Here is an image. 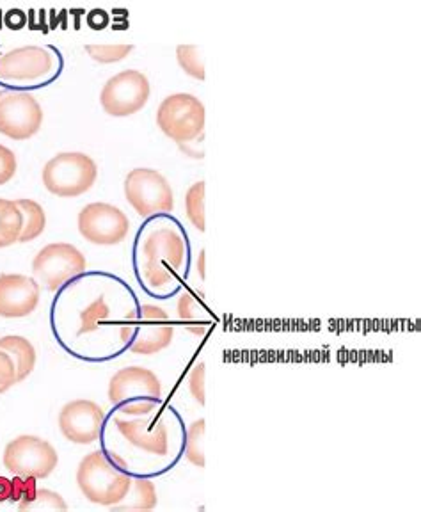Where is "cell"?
<instances>
[{
	"label": "cell",
	"instance_id": "cell-1",
	"mask_svg": "<svg viewBox=\"0 0 421 512\" xmlns=\"http://www.w3.org/2000/svg\"><path fill=\"white\" fill-rule=\"evenodd\" d=\"M185 240L173 226H157L146 233L141 244V271L148 287L167 290L175 285L185 264Z\"/></svg>",
	"mask_w": 421,
	"mask_h": 512
},
{
	"label": "cell",
	"instance_id": "cell-2",
	"mask_svg": "<svg viewBox=\"0 0 421 512\" xmlns=\"http://www.w3.org/2000/svg\"><path fill=\"white\" fill-rule=\"evenodd\" d=\"M125 464L116 463L102 450L91 452L84 457L77 470V484L82 495L93 504L114 507L130 489L132 477L123 472Z\"/></svg>",
	"mask_w": 421,
	"mask_h": 512
},
{
	"label": "cell",
	"instance_id": "cell-3",
	"mask_svg": "<svg viewBox=\"0 0 421 512\" xmlns=\"http://www.w3.org/2000/svg\"><path fill=\"white\" fill-rule=\"evenodd\" d=\"M109 400L121 416L151 415L162 402V384L148 368H121L111 377Z\"/></svg>",
	"mask_w": 421,
	"mask_h": 512
},
{
	"label": "cell",
	"instance_id": "cell-4",
	"mask_svg": "<svg viewBox=\"0 0 421 512\" xmlns=\"http://www.w3.org/2000/svg\"><path fill=\"white\" fill-rule=\"evenodd\" d=\"M98 178V166L86 153H59L43 168V184L59 198H75L88 192Z\"/></svg>",
	"mask_w": 421,
	"mask_h": 512
},
{
	"label": "cell",
	"instance_id": "cell-5",
	"mask_svg": "<svg viewBox=\"0 0 421 512\" xmlns=\"http://www.w3.org/2000/svg\"><path fill=\"white\" fill-rule=\"evenodd\" d=\"M205 105L189 93H176L162 100L157 111V125L176 143H191L203 134Z\"/></svg>",
	"mask_w": 421,
	"mask_h": 512
},
{
	"label": "cell",
	"instance_id": "cell-6",
	"mask_svg": "<svg viewBox=\"0 0 421 512\" xmlns=\"http://www.w3.org/2000/svg\"><path fill=\"white\" fill-rule=\"evenodd\" d=\"M175 326L166 310L144 304L134 319L121 331L123 342H130V351L143 356L164 351L173 342Z\"/></svg>",
	"mask_w": 421,
	"mask_h": 512
},
{
	"label": "cell",
	"instance_id": "cell-7",
	"mask_svg": "<svg viewBox=\"0 0 421 512\" xmlns=\"http://www.w3.org/2000/svg\"><path fill=\"white\" fill-rule=\"evenodd\" d=\"M88 262L86 256L79 249L66 244V242H54L41 249L32 262L34 278L40 283V287L48 292H56L63 287L66 281L73 280L86 271Z\"/></svg>",
	"mask_w": 421,
	"mask_h": 512
},
{
	"label": "cell",
	"instance_id": "cell-8",
	"mask_svg": "<svg viewBox=\"0 0 421 512\" xmlns=\"http://www.w3.org/2000/svg\"><path fill=\"white\" fill-rule=\"evenodd\" d=\"M125 196L137 214L150 217L160 212H173L175 194L166 176L150 168H137L125 178Z\"/></svg>",
	"mask_w": 421,
	"mask_h": 512
},
{
	"label": "cell",
	"instance_id": "cell-9",
	"mask_svg": "<svg viewBox=\"0 0 421 512\" xmlns=\"http://www.w3.org/2000/svg\"><path fill=\"white\" fill-rule=\"evenodd\" d=\"M59 463L56 448L38 436H18L4 450V466L13 475L47 479Z\"/></svg>",
	"mask_w": 421,
	"mask_h": 512
},
{
	"label": "cell",
	"instance_id": "cell-10",
	"mask_svg": "<svg viewBox=\"0 0 421 512\" xmlns=\"http://www.w3.org/2000/svg\"><path fill=\"white\" fill-rule=\"evenodd\" d=\"M150 91V80L143 72L125 70L105 82L100 104L109 116L127 118L148 104Z\"/></svg>",
	"mask_w": 421,
	"mask_h": 512
},
{
	"label": "cell",
	"instance_id": "cell-11",
	"mask_svg": "<svg viewBox=\"0 0 421 512\" xmlns=\"http://www.w3.org/2000/svg\"><path fill=\"white\" fill-rule=\"evenodd\" d=\"M43 125L40 102L25 91H0V134L25 141L36 136Z\"/></svg>",
	"mask_w": 421,
	"mask_h": 512
},
{
	"label": "cell",
	"instance_id": "cell-12",
	"mask_svg": "<svg viewBox=\"0 0 421 512\" xmlns=\"http://www.w3.org/2000/svg\"><path fill=\"white\" fill-rule=\"evenodd\" d=\"M130 221L111 203H91L80 210L79 232L96 246H116L127 237Z\"/></svg>",
	"mask_w": 421,
	"mask_h": 512
},
{
	"label": "cell",
	"instance_id": "cell-13",
	"mask_svg": "<svg viewBox=\"0 0 421 512\" xmlns=\"http://www.w3.org/2000/svg\"><path fill=\"white\" fill-rule=\"evenodd\" d=\"M104 416V409L93 400H72L59 413V427L66 440L89 445L100 438Z\"/></svg>",
	"mask_w": 421,
	"mask_h": 512
},
{
	"label": "cell",
	"instance_id": "cell-14",
	"mask_svg": "<svg viewBox=\"0 0 421 512\" xmlns=\"http://www.w3.org/2000/svg\"><path fill=\"white\" fill-rule=\"evenodd\" d=\"M54 68V56L47 48L20 47L0 56V80L6 82H36L45 79Z\"/></svg>",
	"mask_w": 421,
	"mask_h": 512
},
{
	"label": "cell",
	"instance_id": "cell-15",
	"mask_svg": "<svg viewBox=\"0 0 421 512\" xmlns=\"http://www.w3.org/2000/svg\"><path fill=\"white\" fill-rule=\"evenodd\" d=\"M40 283L25 274L0 276V317L22 319L40 304Z\"/></svg>",
	"mask_w": 421,
	"mask_h": 512
},
{
	"label": "cell",
	"instance_id": "cell-16",
	"mask_svg": "<svg viewBox=\"0 0 421 512\" xmlns=\"http://www.w3.org/2000/svg\"><path fill=\"white\" fill-rule=\"evenodd\" d=\"M116 425L121 436L132 447L143 450L151 456H166L169 441H167V427L164 422H155L151 415L144 416H116Z\"/></svg>",
	"mask_w": 421,
	"mask_h": 512
},
{
	"label": "cell",
	"instance_id": "cell-17",
	"mask_svg": "<svg viewBox=\"0 0 421 512\" xmlns=\"http://www.w3.org/2000/svg\"><path fill=\"white\" fill-rule=\"evenodd\" d=\"M0 351L6 352L15 363L16 381H24L36 367V349L24 336L9 335L0 338Z\"/></svg>",
	"mask_w": 421,
	"mask_h": 512
},
{
	"label": "cell",
	"instance_id": "cell-18",
	"mask_svg": "<svg viewBox=\"0 0 421 512\" xmlns=\"http://www.w3.org/2000/svg\"><path fill=\"white\" fill-rule=\"evenodd\" d=\"M178 315L183 326L194 335H203L210 326V313L191 292H183L178 299Z\"/></svg>",
	"mask_w": 421,
	"mask_h": 512
},
{
	"label": "cell",
	"instance_id": "cell-19",
	"mask_svg": "<svg viewBox=\"0 0 421 512\" xmlns=\"http://www.w3.org/2000/svg\"><path fill=\"white\" fill-rule=\"evenodd\" d=\"M157 507V489L150 480L132 479L127 495L120 504L114 505L111 509L116 511H148Z\"/></svg>",
	"mask_w": 421,
	"mask_h": 512
},
{
	"label": "cell",
	"instance_id": "cell-20",
	"mask_svg": "<svg viewBox=\"0 0 421 512\" xmlns=\"http://www.w3.org/2000/svg\"><path fill=\"white\" fill-rule=\"evenodd\" d=\"M16 207L22 212V233L18 242H31L38 239L41 233L45 232L47 226V214L38 201L34 200H15Z\"/></svg>",
	"mask_w": 421,
	"mask_h": 512
},
{
	"label": "cell",
	"instance_id": "cell-21",
	"mask_svg": "<svg viewBox=\"0 0 421 512\" xmlns=\"http://www.w3.org/2000/svg\"><path fill=\"white\" fill-rule=\"evenodd\" d=\"M22 212L15 201L0 198V248L13 246L22 233Z\"/></svg>",
	"mask_w": 421,
	"mask_h": 512
},
{
	"label": "cell",
	"instance_id": "cell-22",
	"mask_svg": "<svg viewBox=\"0 0 421 512\" xmlns=\"http://www.w3.org/2000/svg\"><path fill=\"white\" fill-rule=\"evenodd\" d=\"M185 212L192 226L205 232V182H196L185 196Z\"/></svg>",
	"mask_w": 421,
	"mask_h": 512
},
{
	"label": "cell",
	"instance_id": "cell-23",
	"mask_svg": "<svg viewBox=\"0 0 421 512\" xmlns=\"http://www.w3.org/2000/svg\"><path fill=\"white\" fill-rule=\"evenodd\" d=\"M185 456L194 466L205 468V420H196L187 432Z\"/></svg>",
	"mask_w": 421,
	"mask_h": 512
},
{
	"label": "cell",
	"instance_id": "cell-24",
	"mask_svg": "<svg viewBox=\"0 0 421 512\" xmlns=\"http://www.w3.org/2000/svg\"><path fill=\"white\" fill-rule=\"evenodd\" d=\"M176 59L183 72L191 75L192 79L205 80V61L198 45H178Z\"/></svg>",
	"mask_w": 421,
	"mask_h": 512
},
{
	"label": "cell",
	"instance_id": "cell-25",
	"mask_svg": "<svg viewBox=\"0 0 421 512\" xmlns=\"http://www.w3.org/2000/svg\"><path fill=\"white\" fill-rule=\"evenodd\" d=\"M134 50V45L130 43H116V45H104V43H96V45H86V52L89 57L96 63L111 64L120 63L128 54Z\"/></svg>",
	"mask_w": 421,
	"mask_h": 512
},
{
	"label": "cell",
	"instance_id": "cell-26",
	"mask_svg": "<svg viewBox=\"0 0 421 512\" xmlns=\"http://www.w3.org/2000/svg\"><path fill=\"white\" fill-rule=\"evenodd\" d=\"M109 317V306L104 299H96L95 303L89 304L88 308L80 315L79 335H88L100 328V324Z\"/></svg>",
	"mask_w": 421,
	"mask_h": 512
},
{
	"label": "cell",
	"instance_id": "cell-27",
	"mask_svg": "<svg viewBox=\"0 0 421 512\" xmlns=\"http://www.w3.org/2000/svg\"><path fill=\"white\" fill-rule=\"evenodd\" d=\"M20 511H66L68 505L61 495L50 489H38L29 504L18 507Z\"/></svg>",
	"mask_w": 421,
	"mask_h": 512
},
{
	"label": "cell",
	"instance_id": "cell-28",
	"mask_svg": "<svg viewBox=\"0 0 421 512\" xmlns=\"http://www.w3.org/2000/svg\"><path fill=\"white\" fill-rule=\"evenodd\" d=\"M16 381L15 363L9 358L8 354L0 351V395L8 392L9 388H13Z\"/></svg>",
	"mask_w": 421,
	"mask_h": 512
},
{
	"label": "cell",
	"instance_id": "cell-29",
	"mask_svg": "<svg viewBox=\"0 0 421 512\" xmlns=\"http://www.w3.org/2000/svg\"><path fill=\"white\" fill-rule=\"evenodd\" d=\"M189 388H191L192 397L199 402V406H205V363H199L192 368Z\"/></svg>",
	"mask_w": 421,
	"mask_h": 512
},
{
	"label": "cell",
	"instance_id": "cell-30",
	"mask_svg": "<svg viewBox=\"0 0 421 512\" xmlns=\"http://www.w3.org/2000/svg\"><path fill=\"white\" fill-rule=\"evenodd\" d=\"M18 162H16L15 153L0 144V185L8 184L9 180L15 176Z\"/></svg>",
	"mask_w": 421,
	"mask_h": 512
},
{
	"label": "cell",
	"instance_id": "cell-31",
	"mask_svg": "<svg viewBox=\"0 0 421 512\" xmlns=\"http://www.w3.org/2000/svg\"><path fill=\"white\" fill-rule=\"evenodd\" d=\"M25 491V477H20V475H15V479H11V498H9V502H13V504H18L22 498H24Z\"/></svg>",
	"mask_w": 421,
	"mask_h": 512
},
{
	"label": "cell",
	"instance_id": "cell-32",
	"mask_svg": "<svg viewBox=\"0 0 421 512\" xmlns=\"http://www.w3.org/2000/svg\"><path fill=\"white\" fill-rule=\"evenodd\" d=\"M9 498H11V479L0 477V504L9 502Z\"/></svg>",
	"mask_w": 421,
	"mask_h": 512
},
{
	"label": "cell",
	"instance_id": "cell-33",
	"mask_svg": "<svg viewBox=\"0 0 421 512\" xmlns=\"http://www.w3.org/2000/svg\"><path fill=\"white\" fill-rule=\"evenodd\" d=\"M199 272H201V278H205V251H201V256H199Z\"/></svg>",
	"mask_w": 421,
	"mask_h": 512
}]
</instances>
